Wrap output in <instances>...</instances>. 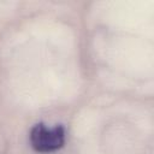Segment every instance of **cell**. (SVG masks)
Masks as SVG:
<instances>
[{
  "label": "cell",
  "mask_w": 154,
  "mask_h": 154,
  "mask_svg": "<svg viewBox=\"0 0 154 154\" xmlns=\"http://www.w3.org/2000/svg\"><path fill=\"white\" fill-rule=\"evenodd\" d=\"M65 141V131L61 126L53 129L46 128L43 124H37L31 129L30 142L35 150L41 153L54 152L59 149Z\"/></svg>",
  "instance_id": "6da1fadb"
}]
</instances>
